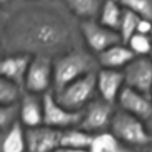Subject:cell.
<instances>
[{"instance_id":"obj_11","label":"cell","mask_w":152,"mask_h":152,"mask_svg":"<svg viewBox=\"0 0 152 152\" xmlns=\"http://www.w3.org/2000/svg\"><path fill=\"white\" fill-rule=\"evenodd\" d=\"M116 107L144 121L152 115V100L150 95L126 86L116 100Z\"/></svg>"},{"instance_id":"obj_8","label":"cell","mask_w":152,"mask_h":152,"mask_svg":"<svg viewBox=\"0 0 152 152\" xmlns=\"http://www.w3.org/2000/svg\"><path fill=\"white\" fill-rule=\"evenodd\" d=\"M44 101V125L57 129H66L78 126L82 112H72L63 107L55 97L53 91H49L43 96Z\"/></svg>"},{"instance_id":"obj_28","label":"cell","mask_w":152,"mask_h":152,"mask_svg":"<svg viewBox=\"0 0 152 152\" xmlns=\"http://www.w3.org/2000/svg\"><path fill=\"white\" fill-rule=\"evenodd\" d=\"M55 152H89V148H74V147H59Z\"/></svg>"},{"instance_id":"obj_17","label":"cell","mask_w":152,"mask_h":152,"mask_svg":"<svg viewBox=\"0 0 152 152\" xmlns=\"http://www.w3.org/2000/svg\"><path fill=\"white\" fill-rule=\"evenodd\" d=\"M68 10L80 20H97L104 0H63Z\"/></svg>"},{"instance_id":"obj_13","label":"cell","mask_w":152,"mask_h":152,"mask_svg":"<svg viewBox=\"0 0 152 152\" xmlns=\"http://www.w3.org/2000/svg\"><path fill=\"white\" fill-rule=\"evenodd\" d=\"M44 95L24 91L20 102V122L25 128H33L44 125Z\"/></svg>"},{"instance_id":"obj_2","label":"cell","mask_w":152,"mask_h":152,"mask_svg":"<svg viewBox=\"0 0 152 152\" xmlns=\"http://www.w3.org/2000/svg\"><path fill=\"white\" fill-rule=\"evenodd\" d=\"M100 64L96 55L84 45L63 53L53 59V90L58 91L71 82L89 74L97 72Z\"/></svg>"},{"instance_id":"obj_3","label":"cell","mask_w":152,"mask_h":152,"mask_svg":"<svg viewBox=\"0 0 152 152\" xmlns=\"http://www.w3.org/2000/svg\"><path fill=\"white\" fill-rule=\"evenodd\" d=\"M109 131L121 142L129 146L147 148L152 145V137L144 120L116 107Z\"/></svg>"},{"instance_id":"obj_25","label":"cell","mask_w":152,"mask_h":152,"mask_svg":"<svg viewBox=\"0 0 152 152\" xmlns=\"http://www.w3.org/2000/svg\"><path fill=\"white\" fill-rule=\"evenodd\" d=\"M20 121L19 103L0 106V128L1 132L7 131L10 127Z\"/></svg>"},{"instance_id":"obj_23","label":"cell","mask_w":152,"mask_h":152,"mask_svg":"<svg viewBox=\"0 0 152 152\" xmlns=\"http://www.w3.org/2000/svg\"><path fill=\"white\" fill-rule=\"evenodd\" d=\"M119 2L125 10L152 21V0H119Z\"/></svg>"},{"instance_id":"obj_16","label":"cell","mask_w":152,"mask_h":152,"mask_svg":"<svg viewBox=\"0 0 152 152\" xmlns=\"http://www.w3.org/2000/svg\"><path fill=\"white\" fill-rule=\"evenodd\" d=\"M1 152H27L26 128L20 121L1 132Z\"/></svg>"},{"instance_id":"obj_30","label":"cell","mask_w":152,"mask_h":152,"mask_svg":"<svg viewBox=\"0 0 152 152\" xmlns=\"http://www.w3.org/2000/svg\"><path fill=\"white\" fill-rule=\"evenodd\" d=\"M146 152H152V145H150V146L146 148Z\"/></svg>"},{"instance_id":"obj_32","label":"cell","mask_w":152,"mask_h":152,"mask_svg":"<svg viewBox=\"0 0 152 152\" xmlns=\"http://www.w3.org/2000/svg\"><path fill=\"white\" fill-rule=\"evenodd\" d=\"M150 57H151V58H152V52H151V56H150Z\"/></svg>"},{"instance_id":"obj_21","label":"cell","mask_w":152,"mask_h":152,"mask_svg":"<svg viewBox=\"0 0 152 152\" xmlns=\"http://www.w3.org/2000/svg\"><path fill=\"white\" fill-rule=\"evenodd\" d=\"M120 141L110 131L95 134L89 146V152H116Z\"/></svg>"},{"instance_id":"obj_31","label":"cell","mask_w":152,"mask_h":152,"mask_svg":"<svg viewBox=\"0 0 152 152\" xmlns=\"http://www.w3.org/2000/svg\"><path fill=\"white\" fill-rule=\"evenodd\" d=\"M148 95H150V97H151V100H152V88H151V90H150V94H148Z\"/></svg>"},{"instance_id":"obj_20","label":"cell","mask_w":152,"mask_h":152,"mask_svg":"<svg viewBox=\"0 0 152 152\" xmlns=\"http://www.w3.org/2000/svg\"><path fill=\"white\" fill-rule=\"evenodd\" d=\"M24 91L25 89L23 86L1 77L0 78V106L19 103Z\"/></svg>"},{"instance_id":"obj_15","label":"cell","mask_w":152,"mask_h":152,"mask_svg":"<svg viewBox=\"0 0 152 152\" xmlns=\"http://www.w3.org/2000/svg\"><path fill=\"white\" fill-rule=\"evenodd\" d=\"M137 56L125 43L115 44L96 55L100 68L124 70Z\"/></svg>"},{"instance_id":"obj_9","label":"cell","mask_w":152,"mask_h":152,"mask_svg":"<svg viewBox=\"0 0 152 152\" xmlns=\"http://www.w3.org/2000/svg\"><path fill=\"white\" fill-rule=\"evenodd\" d=\"M122 72L126 87L150 94L152 88V58L150 56H137Z\"/></svg>"},{"instance_id":"obj_29","label":"cell","mask_w":152,"mask_h":152,"mask_svg":"<svg viewBox=\"0 0 152 152\" xmlns=\"http://www.w3.org/2000/svg\"><path fill=\"white\" fill-rule=\"evenodd\" d=\"M145 124H146V127H147V131H148V133L151 134V137H152V115L145 121Z\"/></svg>"},{"instance_id":"obj_4","label":"cell","mask_w":152,"mask_h":152,"mask_svg":"<svg viewBox=\"0 0 152 152\" xmlns=\"http://www.w3.org/2000/svg\"><path fill=\"white\" fill-rule=\"evenodd\" d=\"M56 100L66 109L82 112L97 95L96 72L81 77L58 91H53Z\"/></svg>"},{"instance_id":"obj_24","label":"cell","mask_w":152,"mask_h":152,"mask_svg":"<svg viewBox=\"0 0 152 152\" xmlns=\"http://www.w3.org/2000/svg\"><path fill=\"white\" fill-rule=\"evenodd\" d=\"M139 20H140V17H138L135 13L124 8V15H122V20H121L120 28H119V33H120L124 43H127L128 39L134 33H137V27H138Z\"/></svg>"},{"instance_id":"obj_19","label":"cell","mask_w":152,"mask_h":152,"mask_svg":"<svg viewBox=\"0 0 152 152\" xmlns=\"http://www.w3.org/2000/svg\"><path fill=\"white\" fill-rule=\"evenodd\" d=\"M94 134H90L80 127H70L62 129L61 147H74V148H89L93 141Z\"/></svg>"},{"instance_id":"obj_26","label":"cell","mask_w":152,"mask_h":152,"mask_svg":"<svg viewBox=\"0 0 152 152\" xmlns=\"http://www.w3.org/2000/svg\"><path fill=\"white\" fill-rule=\"evenodd\" d=\"M137 32L142 33V34H147V36H152V21L140 18V20L138 23Z\"/></svg>"},{"instance_id":"obj_18","label":"cell","mask_w":152,"mask_h":152,"mask_svg":"<svg viewBox=\"0 0 152 152\" xmlns=\"http://www.w3.org/2000/svg\"><path fill=\"white\" fill-rule=\"evenodd\" d=\"M122 15L124 7L119 2V0H104L97 20L106 27H109L119 32Z\"/></svg>"},{"instance_id":"obj_6","label":"cell","mask_w":152,"mask_h":152,"mask_svg":"<svg viewBox=\"0 0 152 152\" xmlns=\"http://www.w3.org/2000/svg\"><path fill=\"white\" fill-rule=\"evenodd\" d=\"M80 30L84 46L94 55H99L106 49L124 43L118 31L102 25L99 20L80 21Z\"/></svg>"},{"instance_id":"obj_1","label":"cell","mask_w":152,"mask_h":152,"mask_svg":"<svg viewBox=\"0 0 152 152\" xmlns=\"http://www.w3.org/2000/svg\"><path fill=\"white\" fill-rule=\"evenodd\" d=\"M1 53L52 59L83 46L80 20L63 0H10L1 6Z\"/></svg>"},{"instance_id":"obj_27","label":"cell","mask_w":152,"mask_h":152,"mask_svg":"<svg viewBox=\"0 0 152 152\" xmlns=\"http://www.w3.org/2000/svg\"><path fill=\"white\" fill-rule=\"evenodd\" d=\"M116 152H146V148H140V147H135V146H129L126 144H121L119 145V148Z\"/></svg>"},{"instance_id":"obj_10","label":"cell","mask_w":152,"mask_h":152,"mask_svg":"<svg viewBox=\"0 0 152 152\" xmlns=\"http://www.w3.org/2000/svg\"><path fill=\"white\" fill-rule=\"evenodd\" d=\"M62 129L40 125L26 128L27 152H55L61 147Z\"/></svg>"},{"instance_id":"obj_12","label":"cell","mask_w":152,"mask_h":152,"mask_svg":"<svg viewBox=\"0 0 152 152\" xmlns=\"http://www.w3.org/2000/svg\"><path fill=\"white\" fill-rule=\"evenodd\" d=\"M96 87L99 97L116 104V100L125 87L122 70L100 68L96 72Z\"/></svg>"},{"instance_id":"obj_22","label":"cell","mask_w":152,"mask_h":152,"mask_svg":"<svg viewBox=\"0 0 152 152\" xmlns=\"http://www.w3.org/2000/svg\"><path fill=\"white\" fill-rule=\"evenodd\" d=\"M128 48L133 51L135 56H151L152 52V36L134 33L127 43Z\"/></svg>"},{"instance_id":"obj_14","label":"cell","mask_w":152,"mask_h":152,"mask_svg":"<svg viewBox=\"0 0 152 152\" xmlns=\"http://www.w3.org/2000/svg\"><path fill=\"white\" fill-rule=\"evenodd\" d=\"M32 57L28 55H5L0 62V75L12 82L24 87L25 77L30 66Z\"/></svg>"},{"instance_id":"obj_5","label":"cell","mask_w":152,"mask_h":152,"mask_svg":"<svg viewBox=\"0 0 152 152\" xmlns=\"http://www.w3.org/2000/svg\"><path fill=\"white\" fill-rule=\"evenodd\" d=\"M115 110L116 104L97 96L82 110V118L77 127L94 135L107 132L110 128Z\"/></svg>"},{"instance_id":"obj_7","label":"cell","mask_w":152,"mask_h":152,"mask_svg":"<svg viewBox=\"0 0 152 152\" xmlns=\"http://www.w3.org/2000/svg\"><path fill=\"white\" fill-rule=\"evenodd\" d=\"M24 89L28 93L44 95L53 90V59L45 56H34L31 59Z\"/></svg>"}]
</instances>
